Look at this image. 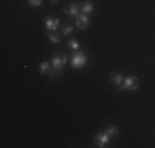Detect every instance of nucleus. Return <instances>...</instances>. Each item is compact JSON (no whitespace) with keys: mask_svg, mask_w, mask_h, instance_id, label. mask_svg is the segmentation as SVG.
<instances>
[{"mask_svg":"<svg viewBox=\"0 0 155 148\" xmlns=\"http://www.w3.org/2000/svg\"><path fill=\"white\" fill-rule=\"evenodd\" d=\"M86 61H87V58H86V54L83 53V51H74V54H73V58H71V64H73V68L74 69H81L84 64H86Z\"/></svg>","mask_w":155,"mask_h":148,"instance_id":"nucleus-1","label":"nucleus"},{"mask_svg":"<svg viewBox=\"0 0 155 148\" xmlns=\"http://www.w3.org/2000/svg\"><path fill=\"white\" fill-rule=\"evenodd\" d=\"M137 87H139V79L135 76L124 77V82H122V86H120L122 91H135Z\"/></svg>","mask_w":155,"mask_h":148,"instance_id":"nucleus-2","label":"nucleus"},{"mask_svg":"<svg viewBox=\"0 0 155 148\" xmlns=\"http://www.w3.org/2000/svg\"><path fill=\"white\" fill-rule=\"evenodd\" d=\"M109 140H110V137L107 135V133H106V132H101V133H97V135H96L94 143H96V146L104 148V146L109 145Z\"/></svg>","mask_w":155,"mask_h":148,"instance_id":"nucleus-3","label":"nucleus"},{"mask_svg":"<svg viewBox=\"0 0 155 148\" xmlns=\"http://www.w3.org/2000/svg\"><path fill=\"white\" fill-rule=\"evenodd\" d=\"M76 27L79 28V30H86L87 27H89V15H86V13L81 12L76 17Z\"/></svg>","mask_w":155,"mask_h":148,"instance_id":"nucleus-4","label":"nucleus"},{"mask_svg":"<svg viewBox=\"0 0 155 148\" xmlns=\"http://www.w3.org/2000/svg\"><path fill=\"white\" fill-rule=\"evenodd\" d=\"M64 64H66V56H61V54H54V56L51 58V66H53L54 69H58V71H61Z\"/></svg>","mask_w":155,"mask_h":148,"instance_id":"nucleus-5","label":"nucleus"},{"mask_svg":"<svg viewBox=\"0 0 155 148\" xmlns=\"http://www.w3.org/2000/svg\"><path fill=\"white\" fill-rule=\"evenodd\" d=\"M45 27L48 31H56L58 27H60V20L58 18H45Z\"/></svg>","mask_w":155,"mask_h":148,"instance_id":"nucleus-6","label":"nucleus"},{"mask_svg":"<svg viewBox=\"0 0 155 148\" xmlns=\"http://www.w3.org/2000/svg\"><path fill=\"white\" fill-rule=\"evenodd\" d=\"M64 13H68L69 17H74L76 18L78 15L81 13V7L78 5V3H69V5L64 8Z\"/></svg>","mask_w":155,"mask_h":148,"instance_id":"nucleus-7","label":"nucleus"},{"mask_svg":"<svg viewBox=\"0 0 155 148\" xmlns=\"http://www.w3.org/2000/svg\"><path fill=\"white\" fill-rule=\"evenodd\" d=\"M110 81H112V84L114 86H122V82H124V76L122 74H119V72H112L110 74Z\"/></svg>","mask_w":155,"mask_h":148,"instance_id":"nucleus-8","label":"nucleus"},{"mask_svg":"<svg viewBox=\"0 0 155 148\" xmlns=\"http://www.w3.org/2000/svg\"><path fill=\"white\" fill-rule=\"evenodd\" d=\"M51 68H53V66H51V63H48V61H41V63H40V72L45 74V76L50 74Z\"/></svg>","mask_w":155,"mask_h":148,"instance_id":"nucleus-9","label":"nucleus"},{"mask_svg":"<svg viewBox=\"0 0 155 148\" xmlns=\"http://www.w3.org/2000/svg\"><path fill=\"white\" fill-rule=\"evenodd\" d=\"M93 10H94V3L91 2V0H87V2H84L83 5H81V12L83 13H93Z\"/></svg>","mask_w":155,"mask_h":148,"instance_id":"nucleus-10","label":"nucleus"},{"mask_svg":"<svg viewBox=\"0 0 155 148\" xmlns=\"http://www.w3.org/2000/svg\"><path fill=\"white\" fill-rule=\"evenodd\" d=\"M60 38H61V35L58 31H48V40H50L51 43H60Z\"/></svg>","mask_w":155,"mask_h":148,"instance_id":"nucleus-11","label":"nucleus"},{"mask_svg":"<svg viewBox=\"0 0 155 148\" xmlns=\"http://www.w3.org/2000/svg\"><path fill=\"white\" fill-rule=\"evenodd\" d=\"M106 133L112 138V137H117V133H119V130H117V127H114V125H110V127L106 128Z\"/></svg>","mask_w":155,"mask_h":148,"instance_id":"nucleus-12","label":"nucleus"},{"mask_svg":"<svg viewBox=\"0 0 155 148\" xmlns=\"http://www.w3.org/2000/svg\"><path fill=\"white\" fill-rule=\"evenodd\" d=\"M68 46L71 48V50H74V51L79 50V43H78V40H69V41H68Z\"/></svg>","mask_w":155,"mask_h":148,"instance_id":"nucleus-13","label":"nucleus"},{"mask_svg":"<svg viewBox=\"0 0 155 148\" xmlns=\"http://www.w3.org/2000/svg\"><path fill=\"white\" fill-rule=\"evenodd\" d=\"M58 69H54V68H51V71H50V74H48V77H50V79H54V77L58 76Z\"/></svg>","mask_w":155,"mask_h":148,"instance_id":"nucleus-14","label":"nucleus"},{"mask_svg":"<svg viewBox=\"0 0 155 148\" xmlns=\"http://www.w3.org/2000/svg\"><path fill=\"white\" fill-rule=\"evenodd\" d=\"M41 2H43V0H28V3H30L31 7H40V5H41Z\"/></svg>","mask_w":155,"mask_h":148,"instance_id":"nucleus-15","label":"nucleus"},{"mask_svg":"<svg viewBox=\"0 0 155 148\" xmlns=\"http://www.w3.org/2000/svg\"><path fill=\"white\" fill-rule=\"evenodd\" d=\"M71 31H73V27L68 25V27H64V30H63V35H71Z\"/></svg>","mask_w":155,"mask_h":148,"instance_id":"nucleus-16","label":"nucleus"},{"mask_svg":"<svg viewBox=\"0 0 155 148\" xmlns=\"http://www.w3.org/2000/svg\"><path fill=\"white\" fill-rule=\"evenodd\" d=\"M51 2H58V0H51Z\"/></svg>","mask_w":155,"mask_h":148,"instance_id":"nucleus-17","label":"nucleus"}]
</instances>
